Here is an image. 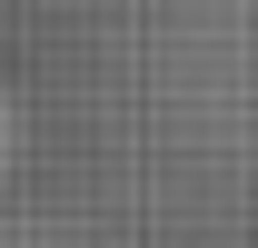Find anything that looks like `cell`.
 I'll list each match as a JSON object with an SVG mask.
<instances>
[{"instance_id": "1", "label": "cell", "mask_w": 258, "mask_h": 248, "mask_svg": "<svg viewBox=\"0 0 258 248\" xmlns=\"http://www.w3.org/2000/svg\"><path fill=\"white\" fill-rule=\"evenodd\" d=\"M20 149H30V119H20V99H10V80H0V189L20 179Z\"/></svg>"}]
</instances>
